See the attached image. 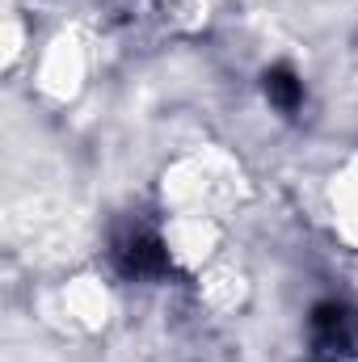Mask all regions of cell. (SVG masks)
<instances>
[{"label": "cell", "mask_w": 358, "mask_h": 362, "mask_svg": "<svg viewBox=\"0 0 358 362\" xmlns=\"http://www.w3.org/2000/svg\"><path fill=\"white\" fill-rule=\"evenodd\" d=\"M114 257H118V266H122V270L135 274V278H148V274L165 270V249H161V240H156V236H148V232L127 236V240L114 249Z\"/></svg>", "instance_id": "1"}, {"label": "cell", "mask_w": 358, "mask_h": 362, "mask_svg": "<svg viewBox=\"0 0 358 362\" xmlns=\"http://www.w3.org/2000/svg\"><path fill=\"white\" fill-rule=\"evenodd\" d=\"M266 97L278 105V110H299V101H304V85L287 72V68H274V72H266Z\"/></svg>", "instance_id": "2"}]
</instances>
